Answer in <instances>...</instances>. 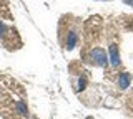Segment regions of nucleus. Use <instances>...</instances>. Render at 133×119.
Wrapping results in <instances>:
<instances>
[{
	"mask_svg": "<svg viewBox=\"0 0 133 119\" xmlns=\"http://www.w3.org/2000/svg\"><path fill=\"white\" fill-rule=\"evenodd\" d=\"M90 60L93 61L95 65H98V66H107L108 65L107 53H105L103 48H93V50L90 51Z\"/></svg>",
	"mask_w": 133,
	"mask_h": 119,
	"instance_id": "nucleus-1",
	"label": "nucleus"
},
{
	"mask_svg": "<svg viewBox=\"0 0 133 119\" xmlns=\"http://www.w3.org/2000/svg\"><path fill=\"white\" fill-rule=\"evenodd\" d=\"M110 63H111V66H118L120 65V51L115 43L110 45Z\"/></svg>",
	"mask_w": 133,
	"mask_h": 119,
	"instance_id": "nucleus-2",
	"label": "nucleus"
},
{
	"mask_svg": "<svg viewBox=\"0 0 133 119\" xmlns=\"http://www.w3.org/2000/svg\"><path fill=\"white\" fill-rule=\"evenodd\" d=\"M77 43H78V33L75 30H72L66 36V50H73L77 46Z\"/></svg>",
	"mask_w": 133,
	"mask_h": 119,
	"instance_id": "nucleus-3",
	"label": "nucleus"
},
{
	"mask_svg": "<svg viewBox=\"0 0 133 119\" xmlns=\"http://www.w3.org/2000/svg\"><path fill=\"white\" fill-rule=\"evenodd\" d=\"M130 81H131V75L130 73H122L118 78V86L120 89H127L128 86H130Z\"/></svg>",
	"mask_w": 133,
	"mask_h": 119,
	"instance_id": "nucleus-4",
	"label": "nucleus"
},
{
	"mask_svg": "<svg viewBox=\"0 0 133 119\" xmlns=\"http://www.w3.org/2000/svg\"><path fill=\"white\" fill-rule=\"evenodd\" d=\"M85 86H87V76L82 75L80 78H78V91H83V89H85Z\"/></svg>",
	"mask_w": 133,
	"mask_h": 119,
	"instance_id": "nucleus-5",
	"label": "nucleus"
},
{
	"mask_svg": "<svg viewBox=\"0 0 133 119\" xmlns=\"http://www.w3.org/2000/svg\"><path fill=\"white\" fill-rule=\"evenodd\" d=\"M17 109L20 111V114H23V116H27V113H28V109H27V106H25V102H17Z\"/></svg>",
	"mask_w": 133,
	"mask_h": 119,
	"instance_id": "nucleus-6",
	"label": "nucleus"
},
{
	"mask_svg": "<svg viewBox=\"0 0 133 119\" xmlns=\"http://www.w3.org/2000/svg\"><path fill=\"white\" fill-rule=\"evenodd\" d=\"M5 31H7V27L3 25V22H0V33L3 35V33H5Z\"/></svg>",
	"mask_w": 133,
	"mask_h": 119,
	"instance_id": "nucleus-7",
	"label": "nucleus"
},
{
	"mask_svg": "<svg viewBox=\"0 0 133 119\" xmlns=\"http://www.w3.org/2000/svg\"><path fill=\"white\" fill-rule=\"evenodd\" d=\"M125 3H128V5H133V0H123Z\"/></svg>",
	"mask_w": 133,
	"mask_h": 119,
	"instance_id": "nucleus-8",
	"label": "nucleus"
},
{
	"mask_svg": "<svg viewBox=\"0 0 133 119\" xmlns=\"http://www.w3.org/2000/svg\"><path fill=\"white\" fill-rule=\"evenodd\" d=\"M88 119H91V117H88Z\"/></svg>",
	"mask_w": 133,
	"mask_h": 119,
	"instance_id": "nucleus-9",
	"label": "nucleus"
}]
</instances>
